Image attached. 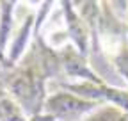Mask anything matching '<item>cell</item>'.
<instances>
[{
  "instance_id": "7",
  "label": "cell",
  "mask_w": 128,
  "mask_h": 121,
  "mask_svg": "<svg viewBox=\"0 0 128 121\" xmlns=\"http://www.w3.org/2000/svg\"><path fill=\"white\" fill-rule=\"evenodd\" d=\"M0 121H28L23 109L9 94L0 100Z\"/></svg>"
},
{
  "instance_id": "5",
  "label": "cell",
  "mask_w": 128,
  "mask_h": 121,
  "mask_svg": "<svg viewBox=\"0 0 128 121\" xmlns=\"http://www.w3.org/2000/svg\"><path fill=\"white\" fill-rule=\"evenodd\" d=\"M60 9L64 12V22H66V30L70 36V44L86 59H89L91 50V28L89 25L80 18L76 12L73 2H60Z\"/></svg>"
},
{
  "instance_id": "4",
  "label": "cell",
  "mask_w": 128,
  "mask_h": 121,
  "mask_svg": "<svg viewBox=\"0 0 128 121\" xmlns=\"http://www.w3.org/2000/svg\"><path fill=\"white\" fill-rule=\"evenodd\" d=\"M34 23H36V11L27 12L20 20L18 27H16L14 34L11 38V43L6 52V62H7V71L12 70L22 62L25 57V52L30 46V41L34 39Z\"/></svg>"
},
{
  "instance_id": "2",
  "label": "cell",
  "mask_w": 128,
  "mask_h": 121,
  "mask_svg": "<svg viewBox=\"0 0 128 121\" xmlns=\"http://www.w3.org/2000/svg\"><path fill=\"white\" fill-rule=\"evenodd\" d=\"M103 105L107 103L86 100V98H80L70 93V91L59 89L46 96L43 112L52 114L57 121H82L98 109H102Z\"/></svg>"
},
{
  "instance_id": "3",
  "label": "cell",
  "mask_w": 128,
  "mask_h": 121,
  "mask_svg": "<svg viewBox=\"0 0 128 121\" xmlns=\"http://www.w3.org/2000/svg\"><path fill=\"white\" fill-rule=\"evenodd\" d=\"M59 55H60L62 75L68 78L66 82H92V84L103 82L96 75L94 68L89 64V60L80 55L71 44H68L64 50H60Z\"/></svg>"
},
{
  "instance_id": "8",
  "label": "cell",
  "mask_w": 128,
  "mask_h": 121,
  "mask_svg": "<svg viewBox=\"0 0 128 121\" xmlns=\"http://www.w3.org/2000/svg\"><path fill=\"white\" fill-rule=\"evenodd\" d=\"M28 121H57L52 114H46V112H41V114H36V116H32L28 118Z\"/></svg>"
},
{
  "instance_id": "9",
  "label": "cell",
  "mask_w": 128,
  "mask_h": 121,
  "mask_svg": "<svg viewBox=\"0 0 128 121\" xmlns=\"http://www.w3.org/2000/svg\"><path fill=\"white\" fill-rule=\"evenodd\" d=\"M6 96H7V89H6V86H4V82H2V78H0V100L6 98Z\"/></svg>"
},
{
  "instance_id": "10",
  "label": "cell",
  "mask_w": 128,
  "mask_h": 121,
  "mask_svg": "<svg viewBox=\"0 0 128 121\" xmlns=\"http://www.w3.org/2000/svg\"><path fill=\"white\" fill-rule=\"evenodd\" d=\"M4 73H6V70H4V66H2V64H0V78L4 77Z\"/></svg>"
},
{
  "instance_id": "1",
  "label": "cell",
  "mask_w": 128,
  "mask_h": 121,
  "mask_svg": "<svg viewBox=\"0 0 128 121\" xmlns=\"http://www.w3.org/2000/svg\"><path fill=\"white\" fill-rule=\"evenodd\" d=\"M32 57L22 60L18 66L6 71L2 82L7 89V94L23 109L27 118H32L43 112L46 102V82L48 77L44 75L36 50L32 48Z\"/></svg>"
},
{
  "instance_id": "6",
  "label": "cell",
  "mask_w": 128,
  "mask_h": 121,
  "mask_svg": "<svg viewBox=\"0 0 128 121\" xmlns=\"http://www.w3.org/2000/svg\"><path fill=\"white\" fill-rule=\"evenodd\" d=\"M18 2H0V52L6 55L14 34V9Z\"/></svg>"
}]
</instances>
